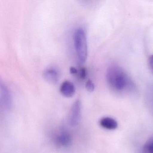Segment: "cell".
<instances>
[{"instance_id": "obj_6", "label": "cell", "mask_w": 153, "mask_h": 153, "mask_svg": "<svg viewBox=\"0 0 153 153\" xmlns=\"http://www.w3.org/2000/svg\"><path fill=\"white\" fill-rule=\"evenodd\" d=\"M59 90L61 94L63 96L71 97L75 94L76 88L72 82L69 80H65L61 85Z\"/></svg>"}, {"instance_id": "obj_14", "label": "cell", "mask_w": 153, "mask_h": 153, "mask_svg": "<svg viewBox=\"0 0 153 153\" xmlns=\"http://www.w3.org/2000/svg\"><path fill=\"white\" fill-rule=\"evenodd\" d=\"M152 105H153V96H152Z\"/></svg>"}, {"instance_id": "obj_7", "label": "cell", "mask_w": 153, "mask_h": 153, "mask_svg": "<svg viewBox=\"0 0 153 153\" xmlns=\"http://www.w3.org/2000/svg\"><path fill=\"white\" fill-rule=\"evenodd\" d=\"M44 79L50 84L55 85L59 80V76L56 70L52 68L45 69L43 72Z\"/></svg>"}, {"instance_id": "obj_5", "label": "cell", "mask_w": 153, "mask_h": 153, "mask_svg": "<svg viewBox=\"0 0 153 153\" xmlns=\"http://www.w3.org/2000/svg\"><path fill=\"white\" fill-rule=\"evenodd\" d=\"M1 100L4 109L11 110L13 105L12 98L10 91L4 84H1Z\"/></svg>"}, {"instance_id": "obj_1", "label": "cell", "mask_w": 153, "mask_h": 153, "mask_svg": "<svg viewBox=\"0 0 153 153\" xmlns=\"http://www.w3.org/2000/svg\"><path fill=\"white\" fill-rule=\"evenodd\" d=\"M106 78L109 86L117 92L131 90L134 87V83L128 75L122 68L116 65L108 68Z\"/></svg>"}, {"instance_id": "obj_3", "label": "cell", "mask_w": 153, "mask_h": 153, "mask_svg": "<svg viewBox=\"0 0 153 153\" xmlns=\"http://www.w3.org/2000/svg\"><path fill=\"white\" fill-rule=\"evenodd\" d=\"M82 104L80 100H76L71 105L68 115L70 125L73 127H76L80 123L81 119Z\"/></svg>"}, {"instance_id": "obj_12", "label": "cell", "mask_w": 153, "mask_h": 153, "mask_svg": "<svg viewBox=\"0 0 153 153\" xmlns=\"http://www.w3.org/2000/svg\"><path fill=\"white\" fill-rule=\"evenodd\" d=\"M149 68L153 71V54L149 57Z\"/></svg>"}, {"instance_id": "obj_4", "label": "cell", "mask_w": 153, "mask_h": 153, "mask_svg": "<svg viewBox=\"0 0 153 153\" xmlns=\"http://www.w3.org/2000/svg\"><path fill=\"white\" fill-rule=\"evenodd\" d=\"M54 141L59 146L68 147L72 143V136L68 130L62 129L56 133L54 137Z\"/></svg>"}, {"instance_id": "obj_8", "label": "cell", "mask_w": 153, "mask_h": 153, "mask_svg": "<svg viewBox=\"0 0 153 153\" xmlns=\"http://www.w3.org/2000/svg\"><path fill=\"white\" fill-rule=\"evenodd\" d=\"M101 127L107 130H114L118 128V124L116 120L110 117H104L99 120Z\"/></svg>"}, {"instance_id": "obj_2", "label": "cell", "mask_w": 153, "mask_h": 153, "mask_svg": "<svg viewBox=\"0 0 153 153\" xmlns=\"http://www.w3.org/2000/svg\"><path fill=\"white\" fill-rule=\"evenodd\" d=\"M73 38L78 59L81 63H84L88 55L87 41L85 32L82 28H78L74 32Z\"/></svg>"}, {"instance_id": "obj_13", "label": "cell", "mask_w": 153, "mask_h": 153, "mask_svg": "<svg viewBox=\"0 0 153 153\" xmlns=\"http://www.w3.org/2000/svg\"><path fill=\"white\" fill-rule=\"evenodd\" d=\"M70 71L71 73L72 74H77L78 72V71L76 68L73 67H71L70 69Z\"/></svg>"}, {"instance_id": "obj_10", "label": "cell", "mask_w": 153, "mask_h": 153, "mask_svg": "<svg viewBox=\"0 0 153 153\" xmlns=\"http://www.w3.org/2000/svg\"><path fill=\"white\" fill-rule=\"evenodd\" d=\"M86 89L89 92H92L94 90L95 85L91 79H88L85 85Z\"/></svg>"}, {"instance_id": "obj_9", "label": "cell", "mask_w": 153, "mask_h": 153, "mask_svg": "<svg viewBox=\"0 0 153 153\" xmlns=\"http://www.w3.org/2000/svg\"><path fill=\"white\" fill-rule=\"evenodd\" d=\"M142 153H153V137L149 138L145 143Z\"/></svg>"}, {"instance_id": "obj_11", "label": "cell", "mask_w": 153, "mask_h": 153, "mask_svg": "<svg viewBox=\"0 0 153 153\" xmlns=\"http://www.w3.org/2000/svg\"><path fill=\"white\" fill-rule=\"evenodd\" d=\"M79 77L82 79H85L87 76V71L84 68H81L78 71Z\"/></svg>"}]
</instances>
